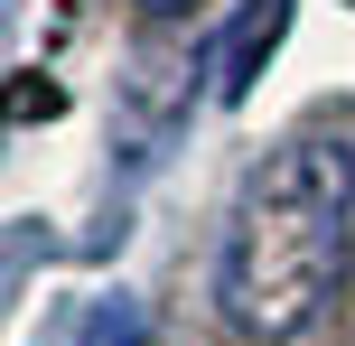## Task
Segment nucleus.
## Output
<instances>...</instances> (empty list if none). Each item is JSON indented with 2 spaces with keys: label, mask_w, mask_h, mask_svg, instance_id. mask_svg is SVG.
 Returning <instances> with one entry per match:
<instances>
[{
  "label": "nucleus",
  "mask_w": 355,
  "mask_h": 346,
  "mask_svg": "<svg viewBox=\"0 0 355 346\" xmlns=\"http://www.w3.org/2000/svg\"><path fill=\"white\" fill-rule=\"evenodd\" d=\"M141 10H150V19H187L196 0H141Z\"/></svg>",
  "instance_id": "20e7f679"
},
{
  "label": "nucleus",
  "mask_w": 355,
  "mask_h": 346,
  "mask_svg": "<svg viewBox=\"0 0 355 346\" xmlns=\"http://www.w3.org/2000/svg\"><path fill=\"white\" fill-rule=\"evenodd\" d=\"M281 28H290V0H252V10L225 28V47H215V94H225V103L252 94V75H262V56L281 47Z\"/></svg>",
  "instance_id": "f03ea898"
},
{
  "label": "nucleus",
  "mask_w": 355,
  "mask_h": 346,
  "mask_svg": "<svg viewBox=\"0 0 355 346\" xmlns=\"http://www.w3.org/2000/svg\"><path fill=\"white\" fill-rule=\"evenodd\" d=\"M355 262V141L346 131H300L243 178L215 253V300L243 337L290 346L318 328Z\"/></svg>",
  "instance_id": "f257e3e1"
},
{
  "label": "nucleus",
  "mask_w": 355,
  "mask_h": 346,
  "mask_svg": "<svg viewBox=\"0 0 355 346\" xmlns=\"http://www.w3.org/2000/svg\"><path fill=\"white\" fill-rule=\"evenodd\" d=\"M94 346H141V318H131V309H103V318H94Z\"/></svg>",
  "instance_id": "7ed1b4c3"
},
{
  "label": "nucleus",
  "mask_w": 355,
  "mask_h": 346,
  "mask_svg": "<svg viewBox=\"0 0 355 346\" xmlns=\"http://www.w3.org/2000/svg\"><path fill=\"white\" fill-rule=\"evenodd\" d=\"M346 309H355V262H346Z\"/></svg>",
  "instance_id": "39448f33"
}]
</instances>
